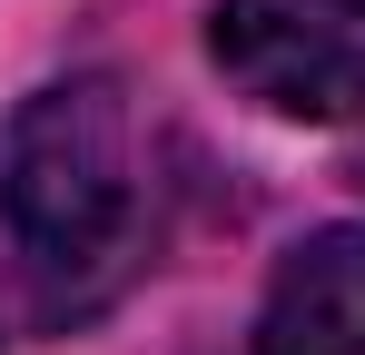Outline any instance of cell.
<instances>
[{"label": "cell", "instance_id": "obj_1", "mask_svg": "<svg viewBox=\"0 0 365 355\" xmlns=\"http://www.w3.org/2000/svg\"><path fill=\"white\" fill-rule=\"evenodd\" d=\"M0 227L40 316H89L138 277L148 247V148L119 79H60L20 99L0 138Z\"/></svg>", "mask_w": 365, "mask_h": 355}, {"label": "cell", "instance_id": "obj_2", "mask_svg": "<svg viewBox=\"0 0 365 355\" xmlns=\"http://www.w3.org/2000/svg\"><path fill=\"white\" fill-rule=\"evenodd\" d=\"M207 50L277 118H365V0H217Z\"/></svg>", "mask_w": 365, "mask_h": 355}, {"label": "cell", "instance_id": "obj_3", "mask_svg": "<svg viewBox=\"0 0 365 355\" xmlns=\"http://www.w3.org/2000/svg\"><path fill=\"white\" fill-rule=\"evenodd\" d=\"M257 355H365V227H316L306 247H287Z\"/></svg>", "mask_w": 365, "mask_h": 355}]
</instances>
